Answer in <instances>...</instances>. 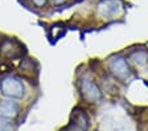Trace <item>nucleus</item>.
I'll use <instances>...</instances> for the list:
<instances>
[{
  "label": "nucleus",
  "mask_w": 148,
  "mask_h": 131,
  "mask_svg": "<svg viewBox=\"0 0 148 131\" xmlns=\"http://www.w3.org/2000/svg\"><path fill=\"white\" fill-rule=\"evenodd\" d=\"M89 128V118L82 109H75L71 114V121L64 131H86Z\"/></svg>",
  "instance_id": "4"
},
{
  "label": "nucleus",
  "mask_w": 148,
  "mask_h": 131,
  "mask_svg": "<svg viewBox=\"0 0 148 131\" xmlns=\"http://www.w3.org/2000/svg\"><path fill=\"white\" fill-rule=\"evenodd\" d=\"M31 1L38 8H41V7H44L46 4V0H31Z\"/></svg>",
  "instance_id": "10"
},
{
  "label": "nucleus",
  "mask_w": 148,
  "mask_h": 131,
  "mask_svg": "<svg viewBox=\"0 0 148 131\" xmlns=\"http://www.w3.org/2000/svg\"><path fill=\"white\" fill-rule=\"evenodd\" d=\"M0 90L3 93V95L8 98H13V99H18V98L24 97L25 89L23 85L21 80L15 75H7L0 81Z\"/></svg>",
  "instance_id": "2"
},
{
  "label": "nucleus",
  "mask_w": 148,
  "mask_h": 131,
  "mask_svg": "<svg viewBox=\"0 0 148 131\" xmlns=\"http://www.w3.org/2000/svg\"><path fill=\"white\" fill-rule=\"evenodd\" d=\"M130 61L136 66H143L148 62V52L144 49H138L134 50L132 53L130 54Z\"/></svg>",
  "instance_id": "7"
},
{
  "label": "nucleus",
  "mask_w": 148,
  "mask_h": 131,
  "mask_svg": "<svg viewBox=\"0 0 148 131\" xmlns=\"http://www.w3.org/2000/svg\"><path fill=\"white\" fill-rule=\"evenodd\" d=\"M81 93L83 99L89 103H97L102 99V91L91 80H82L81 82Z\"/></svg>",
  "instance_id": "3"
},
{
  "label": "nucleus",
  "mask_w": 148,
  "mask_h": 131,
  "mask_svg": "<svg viewBox=\"0 0 148 131\" xmlns=\"http://www.w3.org/2000/svg\"><path fill=\"white\" fill-rule=\"evenodd\" d=\"M52 1L56 4V5H61V4H64L65 1H66V0H52Z\"/></svg>",
  "instance_id": "11"
},
{
  "label": "nucleus",
  "mask_w": 148,
  "mask_h": 131,
  "mask_svg": "<svg viewBox=\"0 0 148 131\" xmlns=\"http://www.w3.org/2000/svg\"><path fill=\"white\" fill-rule=\"evenodd\" d=\"M18 115V105L12 101H0V117L4 119H13Z\"/></svg>",
  "instance_id": "6"
},
{
  "label": "nucleus",
  "mask_w": 148,
  "mask_h": 131,
  "mask_svg": "<svg viewBox=\"0 0 148 131\" xmlns=\"http://www.w3.org/2000/svg\"><path fill=\"white\" fill-rule=\"evenodd\" d=\"M124 10L122 0H99L95 8V13L102 20H114L122 15Z\"/></svg>",
  "instance_id": "1"
},
{
  "label": "nucleus",
  "mask_w": 148,
  "mask_h": 131,
  "mask_svg": "<svg viewBox=\"0 0 148 131\" xmlns=\"http://www.w3.org/2000/svg\"><path fill=\"white\" fill-rule=\"evenodd\" d=\"M0 131H13V127L9 122L0 121Z\"/></svg>",
  "instance_id": "9"
},
{
  "label": "nucleus",
  "mask_w": 148,
  "mask_h": 131,
  "mask_svg": "<svg viewBox=\"0 0 148 131\" xmlns=\"http://www.w3.org/2000/svg\"><path fill=\"white\" fill-rule=\"evenodd\" d=\"M110 70L120 81H126L127 78H130V75H131V70H130L128 62H127L126 58H123V57L115 58L114 61L110 64Z\"/></svg>",
  "instance_id": "5"
},
{
  "label": "nucleus",
  "mask_w": 148,
  "mask_h": 131,
  "mask_svg": "<svg viewBox=\"0 0 148 131\" xmlns=\"http://www.w3.org/2000/svg\"><path fill=\"white\" fill-rule=\"evenodd\" d=\"M15 48H17V44H16L15 41L5 40L3 43V45H1V52H3L4 56L13 58V57H16L17 54H20V49H15Z\"/></svg>",
  "instance_id": "8"
}]
</instances>
